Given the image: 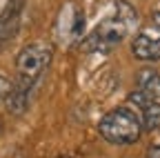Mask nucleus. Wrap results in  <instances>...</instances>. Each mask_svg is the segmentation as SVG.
Returning <instances> with one entry per match:
<instances>
[{
	"mask_svg": "<svg viewBox=\"0 0 160 158\" xmlns=\"http://www.w3.org/2000/svg\"><path fill=\"white\" fill-rule=\"evenodd\" d=\"M51 56H53L51 47L42 43L27 45L16 56V83L7 94V105L13 114H22L27 109L36 85L51 65Z\"/></svg>",
	"mask_w": 160,
	"mask_h": 158,
	"instance_id": "nucleus-1",
	"label": "nucleus"
},
{
	"mask_svg": "<svg viewBox=\"0 0 160 158\" xmlns=\"http://www.w3.org/2000/svg\"><path fill=\"white\" fill-rule=\"evenodd\" d=\"M138 23V13L136 9L125 3V0H118L116 3V9H113V16L102 20L89 36V49L91 51H109L113 49L116 45H120L125 38L133 31Z\"/></svg>",
	"mask_w": 160,
	"mask_h": 158,
	"instance_id": "nucleus-2",
	"label": "nucleus"
},
{
	"mask_svg": "<svg viewBox=\"0 0 160 158\" xmlns=\"http://www.w3.org/2000/svg\"><path fill=\"white\" fill-rule=\"evenodd\" d=\"M98 131L107 143L131 145L142 134V125H140V118L136 111H131L129 107H118V109L102 116V120L98 125Z\"/></svg>",
	"mask_w": 160,
	"mask_h": 158,
	"instance_id": "nucleus-3",
	"label": "nucleus"
},
{
	"mask_svg": "<svg viewBox=\"0 0 160 158\" xmlns=\"http://www.w3.org/2000/svg\"><path fill=\"white\" fill-rule=\"evenodd\" d=\"M133 105L142 103H160V74L153 69H142L138 71L136 78V91L131 94Z\"/></svg>",
	"mask_w": 160,
	"mask_h": 158,
	"instance_id": "nucleus-4",
	"label": "nucleus"
},
{
	"mask_svg": "<svg viewBox=\"0 0 160 158\" xmlns=\"http://www.w3.org/2000/svg\"><path fill=\"white\" fill-rule=\"evenodd\" d=\"M20 13H22V0H9L7 7L0 13V49H2L11 36L18 31L20 25Z\"/></svg>",
	"mask_w": 160,
	"mask_h": 158,
	"instance_id": "nucleus-5",
	"label": "nucleus"
},
{
	"mask_svg": "<svg viewBox=\"0 0 160 158\" xmlns=\"http://www.w3.org/2000/svg\"><path fill=\"white\" fill-rule=\"evenodd\" d=\"M131 49L140 60H160V31H140L133 38Z\"/></svg>",
	"mask_w": 160,
	"mask_h": 158,
	"instance_id": "nucleus-6",
	"label": "nucleus"
},
{
	"mask_svg": "<svg viewBox=\"0 0 160 158\" xmlns=\"http://www.w3.org/2000/svg\"><path fill=\"white\" fill-rule=\"evenodd\" d=\"M138 107V118H140V125L147 131H153L160 127V103H142V105H136Z\"/></svg>",
	"mask_w": 160,
	"mask_h": 158,
	"instance_id": "nucleus-7",
	"label": "nucleus"
},
{
	"mask_svg": "<svg viewBox=\"0 0 160 158\" xmlns=\"http://www.w3.org/2000/svg\"><path fill=\"white\" fill-rule=\"evenodd\" d=\"M9 89H11V85H7L5 80H0V98H7Z\"/></svg>",
	"mask_w": 160,
	"mask_h": 158,
	"instance_id": "nucleus-8",
	"label": "nucleus"
},
{
	"mask_svg": "<svg viewBox=\"0 0 160 158\" xmlns=\"http://www.w3.org/2000/svg\"><path fill=\"white\" fill-rule=\"evenodd\" d=\"M147 158H160V145H153V147L147 151Z\"/></svg>",
	"mask_w": 160,
	"mask_h": 158,
	"instance_id": "nucleus-9",
	"label": "nucleus"
},
{
	"mask_svg": "<svg viewBox=\"0 0 160 158\" xmlns=\"http://www.w3.org/2000/svg\"><path fill=\"white\" fill-rule=\"evenodd\" d=\"M151 20H153V27H156V31H160V11H156V13L151 16Z\"/></svg>",
	"mask_w": 160,
	"mask_h": 158,
	"instance_id": "nucleus-10",
	"label": "nucleus"
},
{
	"mask_svg": "<svg viewBox=\"0 0 160 158\" xmlns=\"http://www.w3.org/2000/svg\"><path fill=\"white\" fill-rule=\"evenodd\" d=\"M60 158H69V156H60Z\"/></svg>",
	"mask_w": 160,
	"mask_h": 158,
	"instance_id": "nucleus-11",
	"label": "nucleus"
}]
</instances>
